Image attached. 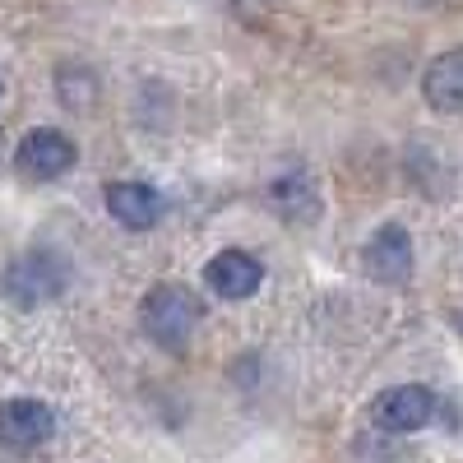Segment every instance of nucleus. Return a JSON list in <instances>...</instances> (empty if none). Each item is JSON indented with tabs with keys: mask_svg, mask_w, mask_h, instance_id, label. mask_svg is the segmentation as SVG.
I'll return each mask as SVG.
<instances>
[{
	"mask_svg": "<svg viewBox=\"0 0 463 463\" xmlns=\"http://www.w3.org/2000/svg\"><path fill=\"white\" fill-rule=\"evenodd\" d=\"M139 320H144L148 338L158 343V347H167V353H185L190 334H195V320H200V306H195V297H190L185 288L158 283V288L144 297Z\"/></svg>",
	"mask_w": 463,
	"mask_h": 463,
	"instance_id": "obj_1",
	"label": "nucleus"
},
{
	"mask_svg": "<svg viewBox=\"0 0 463 463\" xmlns=\"http://www.w3.org/2000/svg\"><path fill=\"white\" fill-rule=\"evenodd\" d=\"M14 167L28 181H56V176H65L74 167V144L61 130H47V126L28 130L19 139V148H14Z\"/></svg>",
	"mask_w": 463,
	"mask_h": 463,
	"instance_id": "obj_2",
	"label": "nucleus"
},
{
	"mask_svg": "<svg viewBox=\"0 0 463 463\" xmlns=\"http://www.w3.org/2000/svg\"><path fill=\"white\" fill-rule=\"evenodd\" d=\"M371 417H375V427L399 431V436L403 431H421L436 417V394L421 390V384H394V390H384L371 403Z\"/></svg>",
	"mask_w": 463,
	"mask_h": 463,
	"instance_id": "obj_3",
	"label": "nucleus"
},
{
	"mask_svg": "<svg viewBox=\"0 0 463 463\" xmlns=\"http://www.w3.org/2000/svg\"><path fill=\"white\" fill-rule=\"evenodd\" d=\"M56 431V417L47 403H37V399H10V403H0V445L5 449H37V445H47Z\"/></svg>",
	"mask_w": 463,
	"mask_h": 463,
	"instance_id": "obj_4",
	"label": "nucleus"
},
{
	"mask_svg": "<svg viewBox=\"0 0 463 463\" xmlns=\"http://www.w3.org/2000/svg\"><path fill=\"white\" fill-rule=\"evenodd\" d=\"M362 260H366V274L375 283H408L412 279V241L399 222H384L366 241Z\"/></svg>",
	"mask_w": 463,
	"mask_h": 463,
	"instance_id": "obj_5",
	"label": "nucleus"
},
{
	"mask_svg": "<svg viewBox=\"0 0 463 463\" xmlns=\"http://www.w3.org/2000/svg\"><path fill=\"white\" fill-rule=\"evenodd\" d=\"M65 288V274L52 255H24L10 264L5 274V292L19 301V306H37V301H52L56 292Z\"/></svg>",
	"mask_w": 463,
	"mask_h": 463,
	"instance_id": "obj_6",
	"label": "nucleus"
},
{
	"mask_svg": "<svg viewBox=\"0 0 463 463\" xmlns=\"http://www.w3.org/2000/svg\"><path fill=\"white\" fill-rule=\"evenodd\" d=\"M102 200H107V213L130 232H148L163 213V195L144 181H111Z\"/></svg>",
	"mask_w": 463,
	"mask_h": 463,
	"instance_id": "obj_7",
	"label": "nucleus"
},
{
	"mask_svg": "<svg viewBox=\"0 0 463 463\" xmlns=\"http://www.w3.org/2000/svg\"><path fill=\"white\" fill-rule=\"evenodd\" d=\"M204 283H209V292H218V297H227V301H241V297H250V292L264 283V269H260V260H250L246 250H222V255L209 260Z\"/></svg>",
	"mask_w": 463,
	"mask_h": 463,
	"instance_id": "obj_8",
	"label": "nucleus"
},
{
	"mask_svg": "<svg viewBox=\"0 0 463 463\" xmlns=\"http://www.w3.org/2000/svg\"><path fill=\"white\" fill-rule=\"evenodd\" d=\"M421 93L436 111H463V47L436 56L421 74Z\"/></svg>",
	"mask_w": 463,
	"mask_h": 463,
	"instance_id": "obj_9",
	"label": "nucleus"
},
{
	"mask_svg": "<svg viewBox=\"0 0 463 463\" xmlns=\"http://www.w3.org/2000/svg\"><path fill=\"white\" fill-rule=\"evenodd\" d=\"M269 204H274L288 222H306V218H316L320 213V200H316V185H311V176L306 172H297V176H283V181H274L269 185Z\"/></svg>",
	"mask_w": 463,
	"mask_h": 463,
	"instance_id": "obj_10",
	"label": "nucleus"
},
{
	"mask_svg": "<svg viewBox=\"0 0 463 463\" xmlns=\"http://www.w3.org/2000/svg\"><path fill=\"white\" fill-rule=\"evenodd\" d=\"M449 320H454V329H463V311H454V316H449Z\"/></svg>",
	"mask_w": 463,
	"mask_h": 463,
	"instance_id": "obj_11",
	"label": "nucleus"
}]
</instances>
